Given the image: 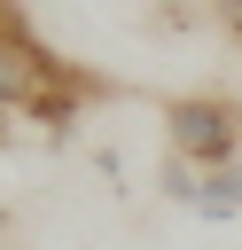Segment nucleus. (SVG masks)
<instances>
[{
  "mask_svg": "<svg viewBox=\"0 0 242 250\" xmlns=\"http://www.w3.org/2000/svg\"><path fill=\"white\" fill-rule=\"evenodd\" d=\"M8 39H31V31H23V16H16V0H0V47H8Z\"/></svg>",
  "mask_w": 242,
  "mask_h": 250,
  "instance_id": "7ed1b4c3",
  "label": "nucleus"
},
{
  "mask_svg": "<svg viewBox=\"0 0 242 250\" xmlns=\"http://www.w3.org/2000/svg\"><path fill=\"white\" fill-rule=\"evenodd\" d=\"M195 219H242V172L234 164H219V172H203L195 180V203H187Z\"/></svg>",
  "mask_w": 242,
  "mask_h": 250,
  "instance_id": "f03ea898",
  "label": "nucleus"
},
{
  "mask_svg": "<svg viewBox=\"0 0 242 250\" xmlns=\"http://www.w3.org/2000/svg\"><path fill=\"white\" fill-rule=\"evenodd\" d=\"M164 125H172V156H187L195 172H203V164L219 172V164L242 148V109H234V102H172Z\"/></svg>",
  "mask_w": 242,
  "mask_h": 250,
  "instance_id": "f257e3e1",
  "label": "nucleus"
}]
</instances>
